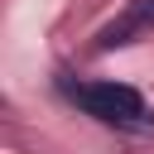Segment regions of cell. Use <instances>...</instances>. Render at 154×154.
<instances>
[{
  "label": "cell",
  "instance_id": "1",
  "mask_svg": "<svg viewBox=\"0 0 154 154\" xmlns=\"http://www.w3.org/2000/svg\"><path fill=\"white\" fill-rule=\"evenodd\" d=\"M72 101L87 116L106 120V125H140L144 120V96L135 87H125V82H77Z\"/></svg>",
  "mask_w": 154,
  "mask_h": 154
}]
</instances>
